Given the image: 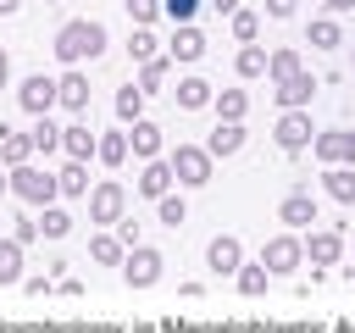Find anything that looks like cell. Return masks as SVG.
<instances>
[{
  "label": "cell",
  "instance_id": "cell-1",
  "mask_svg": "<svg viewBox=\"0 0 355 333\" xmlns=\"http://www.w3.org/2000/svg\"><path fill=\"white\" fill-rule=\"evenodd\" d=\"M105 44H111V33H105V22H94V17H72V22H61V28H55V39H50V50H55V61H61V67L100 61V56H105Z\"/></svg>",
  "mask_w": 355,
  "mask_h": 333
},
{
  "label": "cell",
  "instance_id": "cell-38",
  "mask_svg": "<svg viewBox=\"0 0 355 333\" xmlns=\"http://www.w3.org/2000/svg\"><path fill=\"white\" fill-rule=\"evenodd\" d=\"M155 44H161V39H155L150 28H133V33H128V56H133V67H139V61H155V56H161Z\"/></svg>",
  "mask_w": 355,
  "mask_h": 333
},
{
  "label": "cell",
  "instance_id": "cell-6",
  "mask_svg": "<svg viewBox=\"0 0 355 333\" xmlns=\"http://www.w3.org/2000/svg\"><path fill=\"white\" fill-rule=\"evenodd\" d=\"M116 272H122V283L139 294V289H155V283H161V272H166V255H161L155 244H133V250H128V261H122Z\"/></svg>",
  "mask_w": 355,
  "mask_h": 333
},
{
  "label": "cell",
  "instance_id": "cell-24",
  "mask_svg": "<svg viewBox=\"0 0 355 333\" xmlns=\"http://www.w3.org/2000/svg\"><path fill=\"white\" fill-rule=\"evenodd\" d=\"M128 155H133V144H128V128H111V133H100V166H128Z\"/></svg>",
  "mask_w": 355,
  "mask_h": 333
},
{
  "label": "cell",
  "instance_id": "cell-14",
  "mask_svg": "<svg viewBox=\"0 0 355 333\" xmlns=\"http://www.w3.org/2000/svg\"><path fill=\"white\" fill-rule=\"evenodd\" d=\"M211 100H216V83L200 78V72H183L178 89H172V105H178V111H205Z\"/></svg>",
  "mask_w": 355,
  "mask_h": 333
},
{
  "label": "cell",
  "instance_id": "cell-21",
  "mask_svg": "<svg viewBox=\"0 0 355 333\" xmlns=\"http://www.w3.org/2000/svg\"><path fill=\"white\" fill-rule=\"evenodd\" d=\"M128 144H133V155H139V161H155V155H161V144H166V139H161V122L139 117V122L128 128Z\"/></svg>",
  "mask_w": 355,
  "mask_h": 333
},
{
  "label": "cell",
  "instance_id": "cell-50",
  "mask_svg": "<svg viewBox=\"0 0 355 333\" xmlns=\"http://www.w3.org/2000/svg\"><path fill=\"white\" fill-rule=\"evenodd\" d=\"M44 6H61V0H44Z\"/></svg>",
  "mask_w": 355,
  "mask_h": 333
},
{
  "label": "cell",
  "instance_id": "cell-3",
  "mask_svg": "<svg viewBox=\"0 0 355 333\" xmlns=\"http://www.w3.org/2000/svg\"><path fill=\"white\" fill-rule=\"evenodd\" d=\"M166 161H172V178H178L183 189H205L211 172H216V155H211L205 144H172Z\"/></svg>",
  "mask_w": 355,
  "mask_h": 333
},
{
  "label": "cell",
  "instance_id": "cell-28",
  "mask_svg": "<svg viewBox=\"0 0 355 333\" xmlns=\"http://www.w3.org/2000/svg\"><path fill=\"white\" fill-rule=\"evenodd\" d=\"M144 100H150V94H144L139 83H122V89H116V122H122V128H133V122L144 117Z\"/></svg>",
  "mask_w": 355,
  "mask_h": 333
},
{
  "label": "cell",
  "instance_id": "cell-51",
  "mask_svg": "<svg viewBox=\"0 0 355 333\" xmlns=\"http://www.w3.org/2000/svg\"><path fill=\"white\" fill-rule=\"evenodd\" d=\"M349 56H355V44H349Z\"/></svg>",
  "mask_w": 355,
  "mask_h": 333
},
{
  "label": "cell",
  "instance_id": "cell-8",
  "mask_svg": "<svg viewBox=\"0 0 355 333\" xmlns=\"http://www.w3.org/2000/svg\"><path fill=\"white\" fill-rule=\"evenodd\" d=\"M311 150L322 166H355V128H316Z\"/></svg>",
  "mask_w": 355,
  "mask_h": 333
},
{
  "label": "cell",
  "instance_id": "cell-35",
  "mask_svg": "<svg viewBox=\"0 0 355 333\" xmlns=\"http://www.w3.org/2000/svg\"><path fill=\"white\" fill-rule=\"evenodd\" d=\"M155 222H166V228H183V222H189V200H183L178 189H172V194H161V200H155Z\"/></svg>",
  "mask_w": 355,
  "mask_h": 333
},
{
  "label": "cell",
  "instance_id": "cell-9",
  "mask_svg": "<svg viewBox=\"0 0 355 333\" xmlns=\"http://www.w3.org/2000/svg\"><path fill=\"white\" fill-rule=\"evenodd\" d=\"M272 139H277V150H288V155H300V150H311V144H316V128H311V111H283V117H277V128H272Z\"/></svg>",
  "mask_w": 355,
  "mask_h": 333
},
{
  "label": "cell",
  "instance_id": "cell-45",
  "mask_svg": "<svg viewBox=\"0 0 355 333\" xmlns=\"http://www.w3.org/2000/svg\"><path fill=\"white\" fill-rule=\"evenodd\" d=\"M0 89H11V56H6V44H0Z\"/></svg>",
  "mask_w": 355,
  "mask_h": 333
},
{
  "label": "cell",
  "instance_id": "cell-34",
  "mask_svg": "<svg viewBox=\"0 0 355 333\" xmlns=\"http://www.w3.org/2000/svg\"><path fill=\"white\" fill-rule=\"evenodd\" d=\"M22 250H28V244H17L11 233L0 239V283H22V278H28V272H22Z\"/></svg>",
  "mask_w": 355,
  "mask_h": 333
},
{
  "label": "cell",
  "instance_id": "cell-20",
  "mask_svg": "<svg viewBox=\"0 0 355 333\" xmlns=\"http://www.w3.org/2000/svg\"><path fill=\"white\" fill-rule=\"evenodd\" d=\"M266 67H272V50H266V44H239V50H233V72H239V83L266 78Z\"/></svg>",
  "mask_w": 355,
  "mask_h": 333
},
{
  "label": "cell",
  "instance_id": "cell-39",
  "mask_svg": "<svg viewBox=\"0 0 355 333\" xmlns=\"http://www.w3.org/2000/svg\"><path fill=\"white\" fill-rule=\"evenodd\" d=\"M122 11L133 17V28H150L161 17V0H122Z\"/></svg>",
  "mask_w": 355,
  "mask_h": 333
},
{
  "label": "cell",
  "instance_id": "cell-25",
  "mask_svg": "<svg viewBox=\"0 0 355 333\" xmlns=\"http://www.w3.org/2000/svg\"><path fill=\"white\" fill-rule=\"evenodd\" d=\"M266 283H272V272H266L261 261H244V266L233 272V289H239L244 300H261V294H266Z\"/></svg>",
  "mask_w": 355,
  "mask_h": 333
},
{
  "label": "cell",
  "instance_id": "cell-30",
  "mask_svg": "<svg viewBox=\"0 0 355 333\" xmlns=\"http://www.w3.org/2000/svg\"><path fill=\"white\" fill-rule=\"evenodd\" d=\"M22 161H33V139L0 128V166H22Z\"/></svg>",
  "mask_w": 355,
  "mask_h": 333
},
{
  "label": "cell",
  "instance_id": "cell-49",
  "mask_svg": "<svg viewBox=\"0 0 355 333\" xmlns=\"http://www.w3.org/2000/svg\"><path fill=\"white\" fill-rule=\"evenodd\" d=\"M349 283H355V266H349Z\"/></svg>",
  "mask_w": 355,
  "mask_h": 333
},
{
  "label": "cell",
  "instance_id": "cell-19",
  "mask_svg": "<svg viewBox=\"0 0 355 333\" xmlns=\"http://www.w3.org/2000/svg\"><path fill=\"white\" fill-rule=\"evenodd\" d=\"M250 144V133H244V122H216L211 133H205V150L216 155V161H227V155H239Z\"/></svg>",
  "mask_w": 355,
  "mask_h": 333
},
{
  "label": "cell",
  "instance_id": "cell-18",
  "mask_svg": "<svg viewBox=\"0 0 355 333\" xmlns=\"http://www.w3.org/2000/svg\"><path fill=\"white\" fill-rule=\"evenodd\" d=\"M61 111L89 117V72H83V67H67V72H61Z\"/></svg>",
  "mask_w": 355,
  "mask_h": 333
},
{
  "label": "cell",
  "instance_id": "cell-16",
  "mask_svg": "<svg viewBox=\"0 0 355 333\" xmlns=\"http://www.w3.org/2000/svg\"><path fill=\"white\" fill-rule=\"evenodd\" d=\"M205 266H211L216 278H233V272L244 266V244H239L233 233H216V239L205 244Z\"/></svg>",
  "mask_w": 355,
  "mask_h": 333
},
{
  "label": "cell",
  "instance_id": "cell-7",
  "mask_svg": "<svg viewBox=\"0 0 355 333\" xmlns=\"http://www.w3.org/2000/svg\"><path fill=\"white\" fill-rule=\"evenodd\" d=\"M17 105H22L28 117H50V111L61 105V78H50V72H28V78L17 83Z\"/></svg>",
  "mask_w": 355,
  "mask_h": 333
},
{
  "label": "cell",
  "instance_id": "cell-37",
  "mask_svg": "<svg viewBox=\"0 0 355 333\" xmlns=\"http://www.w3.org/2000/svg\"><path fill=\"white\" fill-rule=\"evenodd\" d=\"M227 28H233V39H239V44H255V39H261V17H255L250 6H239V11L227 17Z\"/></svg>",
  "mask_w": 355,
  "mask_h": 333
},
{
  "label": "cell",
  "instance_id": "cell-22",
  "mask_svg": "<svg viewBox=\"0 0 355 333\" xmlns=\"http://www.w3.org/2000/svg\"><path fill=\"white\" fill-rule=\"evenodd\" d=\"M305 44H311V50H338V44H344L338 17H327V11H322V17H311V22H305Z\"/></svg>",
  "mask_w": 355,
  "mask_h": 333
},
{
  "label": "cell",
  "instance_id": "cell-40",
  "mask_svg": "<svg viewBox=\"0 0 355 333\" xmlns=\"http://www.w3.org/2000/svg\"><path fill=\"white\" fill-rule=\"evenodd\" d=\"M200 6H205V0H161V17H172V28H178V22H194Z\"/></svg>",
  "mask_w": 355,
  "mask_h": 333
},
{
  "label": "cell",
  "instance_id": "cell-27",
  "mask_svg": "<svg viewBox=\"0 0 355 333\" xmlns=\"http://www.w3.org/2000/svg\"><path fill=\"white\" fill-rule=\"evenodd\" d=\"M172 67H178L172 56H155V61H139V78H133V83H139L144 94H155V89H166V78H172Z\"/></svg>",
  "mask_w": 355,
  "mask_h": 333
},
{
  "label": "cell",
  "instance_id": "cell-33",
  "mask_svg": "<svg viewBox=\"0 0 355 333\" xmlns=\"http://www.w3.org/2000/svg\"><path fill=\"white\" fill-rule=\"evenodd\" d=\"M55 178H61V194H67V200H78V194H89V161H72V155H67Z\"/></svg>",
  "mask_w": 355,
  "mask_h": 333
},
{
  "label": "cell",
  "instance_id": "cell-2",
  "mask_svg": "<svg viewBox=\"0 0 355 333\" xmlns=\"http://www.w3.org/2000/svg\"><path fill=\"white\" fill-rule=\"evenodd\" d=\"M11 194H17L22 205L44 211V205H55V194H61V178H55L50 166H39V161H22V166H11Z\"/></svg>",
  "mask_w": 355,
  "mask_h": 333
},
{
  "label": "cell",
  "instance_id": "cell-44",
  "mask_svg": "<svg viewBox=\"0 0 355 333\" xmlns=\"http://www.w3.org/2000/svg\"><path fill=\"white\" fill-rule=\"evenodd\" d=\"M322 11L327 17H344V11H355V0H322Z\"/></svg>",
  "mask_w": 355,
  "mask_h": 333
},
{
  "label": "cell",
  "instance_id": "cell-23",
  "mask_svg": "<svg viewBox=\"0 0 355 333\" xmlns=\"http://www.w3.org/2000/svg\"><path fill=\"white\" fill-rule=\"evenodd\" d=\"M89 261H94V266H122V261H128V244H122L111 228H100V233L89 239Z\"/></svg>",
  "mask_w": 355,
  "mask_h": 333
},
{
  "label": "cell",
  "instance_id": "cell-31",
  "mask_svg": "<svg viewBox=\"0 0 355 333\" xmlns=\"http://www.w3.org/2000/svg\"><path fill=\"white\" fill-rule=\"evenodd\" d=\"M300 67H305V56H300L294 44H277V50H272V67H266V83H283V78H294Z\"/></svg>",
  "mask_w": 355,
  "mask_h": 333
},
{
  "label": "cell",
  "instance_id": "cell-5",
  "mask_svg": "<svg viewBox=\"0 0 355 333\" xmlns=\"http://www.w3.org/2000/svg\"><path fill=\"white\" fill-rule=\"evenodd\" d=\"M128 216V189H122V178H100L94 189H89V222L94 228H116Z\"/></svg>",
  "mask_w": 355,
  "mask_h": 333
},
{
  "label": "cell",
  "instance_id": "cell-43",
  "mask_svg": "<svg viewBox=\"0 0 355 333\" xmlns=\"http://www.w3.org/2000/svg\"><path fill=\"white\" fill-rule=\"evenodd\" d=\"M294 6H300V0H266V17H272V22H288Z\"/></svg>",
  "mask_w": 355,
  "mask_h": 333
},
{
  "label": "cell",
  "instance_id": "cell-47",
  "mask_svg": "<svg viewBox=\"0 0 355 333\" xmlns=\"http://www.w3.org/2000/svg\"><path fill=\"white\" fill-rule=\"evenodd\" d=\"M22 11V0H0V17H17Z\"/></svg>",
  "mask_w": 355,
  "mask_h": 333
},
{
  "label": "cell",
  "instance_id": "cell-12",
  "mask_svg": "<svg viewBox=\"0 0 355 333\" xmlns=\"http://www.w3.org/2000/svg\"><path fill=\"white\" fill-rule=\"evenodd\" d=\"M277 222H283L288 233H311V222H316V194H311V189H288V194L277 200Z\"/></svg>",
  "mask_w": 355,
  "mask_h": 333
},
{
  "label": "cell",
  "instance_id": "cell-17",
  "mask_svg": "<svg viewBox=\"0 0 355 333\" xmlns=\"http://www.w3.org/2000/svg\"><path fill=\"white\" fill-rule=\"evenodd\" d=\"M166 56H172L178 67H194V61L205 56V33H200L194 22H178V28H172V39H166Z\"/></svg>",
  "mask_w": 355,
  "mask_h": 333
},
{
  "label": "cell",
  "instance_id": "cell-15",
  "mask_svg": "<svg viewBox=\"0 0 355 333\" xmlns=\"http://www.w3.org/2000/svg\"><path fill=\"white\" fill-rule=\"evenodd\" d=\"M61 155H72V161H94V155H100V133H94L83 117H72V122L61 128Z\"/></svg>",
  "mask_w": 355,
  "mask_h": 333
},
{
  "label": "cell",
  "instance_id": "cell-41",
  "mask_svg": "<svg viewBox=\"0 0 355 333\" xmlns=\"http://www.w3.org/2000/svg\"><path fill=\"white\" fill-rule=\"evenodd\" d=\"M11 239H17V244H33V239H44V233H39V216H11Z\"/></svg>",
  "mask_w": 355,
  "mask_h": 333
},
{
  "label": "cell",
  "instance_id": "cell-10",
  "mask_svg": "<svg viewBox=\"0 0 355 333\" xmlns=\"http://www.w3.org/2000/svg\"><path fill=\"white\" fill-rule=\"evenodd\" d=\"M305 261H311V266H338V261H344V222L311 228V233H305Z\"/></svg>",
  "mask_w": 355,
  "mask_h": 333
},
{
  "label": "cell",
  "instance_id": "cell-46",
  "mask_svg": "<svg viewBox=\"0 0 355 333\" xmlns=\"http://www.w3.org/2000/svg\"><path fill=\"white\" fill-rule=\"evenodd\" d=\"M211 6H216L222 17H233V11H239V0H211Z\"/></svg>",
  "mask_w": 355,
  "mask_h": 333
},
{
  "label": "cell",
  "instance_id": "cell-36",
  "mask_svg": "<svg viewBox=\"0 0 355 333\" xmlns=\"http://www.w3.org/2000/svg\"><path fill=\"white\" fill-rule=\"evenodd\" d=\"M39 233H44V239H67V233H72V211H67V205H44V211H39Z\"/></svg>",
  "mask_w": 355,
  "mask_h": 333
},
{
  "label": "cell",
  "instance_id": "cell-48",
  "mask_svg": "<svg viewBox=\"0 0 355 333\" xmlns=\"http://www.w3.org/2000/svg\"><path fill=\"white\" fill-rule=\"evenodd\" d=\"M0 194H11V166H0Z\"/></svg>",
  "mask_w": 355,
  "mask_h": 333
},
{
  "label": "cell",
  "instance_id": "cell-4",
  "mask_svg": "<svg viewBox=\"0 0 355 333\" xmlns=\"http://www.w3.org/2000/svg\"><path fill=\"white\" fill-rule=\"evenodd\" d=\"M261 266H266L272 278H294V272L305 266V239H300V233H288V228H283V233H272V239L261 244Z\"/></svg>",
  "mask_w": 355,
  "mask_h": 333
},
{
  "label": "cell",
  "instance_id": "cell-11",
  "mask_svg": "<svg viewBox=\"0 0 355 333\" xmlns=\"http://www.w3.org/2000/svg\"><path fill=\"white\" fill-rule=\"evenodd\" d=\"M316 78H311V67H300L294 78H283V83H272V100L283 105V111H311V100H316Z\"/></svg>",
  "mask_w": 355,
  "mask_h": 333
},
{
  "label": "cell",
  "instance_id": "cell-29",
  "mask_svg": "<svg viewBox=\"0 0 355 333\" xmlns=\"http://www.w3.org/2000/svg\"><path fill=\"white\" fill-rule=\"evenodd\" d=\"M211 111H216V122H244V111H250V94H244V89H216Z\"/></svg>",
  "mask_w": 355,
  "mask_h": 333
},
{
  "label": "cell",
  "instance_id": "cell-13",
  "mask_svg": "<svg viewBox=\"0 0 355 333\" xmlns=\"http://www.w3.org/2000/svg\"><path fill=\"white\" fill-rule=\"evenodd\" d=\"M133 189H139L144 200H161V194H172V189H178V178H172V161H166V155H155V161H139V178H133Z\"/></svg>",
  "mask_w": 355,
  "mask_h": 333
},
{
  "label": "cell",
  "instance_id": "cell-32",
  "mask_svg": "<svg viewBox=\"0 0 355 333\" xmlns=\"http://www.w3.org/2000/svg\"><path fill=\"white\" fill-rule=\"evenodd\" d=\"M28 139H33V155H55V150H61V122H50V117H33Z\"/></svg>",
  "mask_w": 355,
  "mask_h": 333
},
{
  "label": "cell",
  "instance_id": "cell-26",
  "mask_svg": "<svg viewBox=\"0 0 355 333\" xmlns=\"http://www.w3.org/2000/svg\"><path fill=\"white\" fill-rule=\"evenodd\" d=\"M322 189H327V200L355 205V166H327L322 172Z\"/></svg>",
  "mask_w": 355,
  "mask_h": 333
},
{
  "label": "cell",
  "instance_id": "cell-42",
  "mask_svg": "<svg viewBox=\"0 0 355 333\" xmlns=\"http://www.w3.org/2000/svg\"><path fill=\"white\" fill-rule=\"evenodd\" d=\"M111 233H116V239H122L128 250H133V244H144V239H139V222H133V216H122V222H116Z\"/></svg>",
  "mask_w": 355,
  "mask_h": 333
}]
</instances>
